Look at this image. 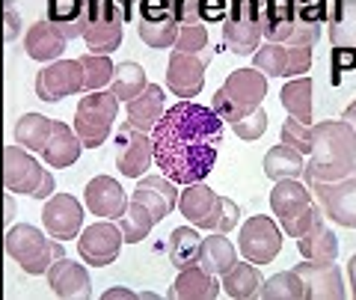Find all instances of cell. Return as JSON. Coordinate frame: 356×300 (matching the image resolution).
<instances>
[{
	"instance_id": "obj_24",
	"label": "cell",
	"mask_w": 356,
	"mask_h": 300,
	"mask_svg": "<svg viewBox=\"0 0 356 300\" xmlns=\"http://www.w3.org/2000/svg\"><path fill=\"white\" fill-rule=\"evenodd\" d=\"M134 199H137L140 205H146L152 211V217L161 220L166 214H172V208L178 205V187L175 182H170L166 175H146V179H140V184L134 187Z\"/></svg>"
},
{
	"instance_id": "obj_46",
	"label": "cell",
	"mask_w": 356,
	"mask_h": 300,
	"mask_svg": "<svg viewBox=\"0 0 356 300\" xmlns=\"http://www.w3.org/2000/svg\"><path fill=\"white\" fill-rule=\"evenodd\" d=\"M178 27H187V24H205L202 18V0H175L172 6Z\"/></svg>"
},
{
	"instance_id": "obj_14",
	"label": "cell",
	"mask_w": 356,
	"mask_h": 300,
	"mask_svg": "<svg viewBox=\"0 0 356 300\" xmlns=\"http://www.w3.org/2000/svg\"><path fill=\"white\" fill-rule=\"evenodd\" d=\"M125 244V235H122L119 223L113 220H102V223L86 226L81 235H77V253L86 265L92 268H107L119 259V250Z\"/></svg>"
},
{
	"instance_id": "obj_13",
	"label": "cell",
	"mask_w": 356,
	"mask_h": 300,
	"mask_svg": "<svg viewBox=\"0 0 356 300\" xmlns=\"http://www.w3.org/2000/svg\"><path fill=\"white\" fill-rule=\"evenodd\" d=\"M238 250L255 265H270L282 250V232L273 223V217L255 214L241 226Z\"/></svg>"
},
{
	"instance_id": "obj_3",
	"label": "cell",
	"mask_w": 356,
	"mask_h": 300,
	"mask_svg": "<svg viewBox=\"0 0 356 300\" xmlns=\"http://www.w3.org/2000/svg\"><path fill=\"white\" fill-rule=\"evenodd\" d=\"M267 95V74L259 72L252 65V69H235L226 84L220 86V90L214 93V102H211V107L217 110V116L222 122H241L247 119L250 113H255V110L261 107Z\"/></svg>"
},
{
	"instance_id": "obj_12",
	"label": "cell",
	"mask_w": 356,
	"mask_h": 300,
	"mask_svg": "<svg viewBox=\"0 0 356 300\" xmlns=\"http://www.w3.org/2000/svg\"><path fill=\"white\" fill-rule=\"evenodd\" d=\"M309 187L332 223L356 229V170L339 182H312Z\"/></svg>"
},
{
	"instance_id": "obj_51",
	"label": "cell",
	"mask_w": 356,
	"mask_h": 300,
	"mask_svg": "<svg viewBox=\"0 0 356 300\" xmlns=\"http://www.w3.org/2000/svg\"><path fill=\"white\" fill-rule=\"evenodd\" d=\"M113 297H134V292H128V288H110V292H104V300H113Z\"/></svg>"
},
{
	"instance_id": "obj_48",
	"label": "cell",
	"mask_w": 356,
	"mask_h": 300,
	"mask_svg": "<svg viewBox=\"0 0 356 300\" xmlns=\"http://www.w3.org/2000/svg\"><path fill=\"white\" fill-rule=\"evenodd\" d=\"M15 36H18V15L13 13V6L6 3V36H3V39H6V42H13Z\"/></svg>"
},
{
	"instance_id": "obj_35",
	"label": "cell",
	"mask_w": 356,
	"mask_h": 300,
	"mask_svg": "<svg viewBox=\"0 0 356 300\" xmlns=\"http://www.w3.org/2000/svg\"><path fill=\"white\" fill-rule=\"evenodd\" d=\"M261 274L255 268V262H235L232 268L222 274V288H226L229 297L235 300H250V297H259V288H261Z\"/></svg>"
},
{
	"instance_id": "obj_50",
	"label": "cell",
	"mask_w": 356,
	"mask_h": 300,
	"mask_svg": "<svg viewBox=\"0 0 356 300\" xmlns=\"http://www.w3.org/2000/svg\"><path fill=\"white\" fill-rule=\"evenodd\" d=\"M348 280H350V297H356V255L348 262Z\"/></svg>"
},
{
	"instance_id": "obj_21",
	"label": "cell",
	"mask_w": 356,
	"mask_h": 300,
	"mask_svg": "<svg viewBox=\"0 0 356 300\" xmlns=\"http://www.w3.org/2000/svg\"><path fill=\"white\" fill-rule=\"evenodd\" d=\"M83 199H86L89 214H95L102 220H119L131 205L125 191H122V184L116 179H110V175H95V179L86 184Z\"/></svg>"
},
{
	"instance_id": "obj_53",
	"label": "cell",
	"mask_w": 356,
	"mask_h": 300,
	"mask_svg": "<svg viewBox=\"0 0 356 300\" xmlns=\"http://www.w3.org/2000/svg\"><path fill=\"white\" fill-rule=\"evenodd\" d=\"M13 214H15V203H13V194H6V223L13 220Z\"/></svg>"
},
{
	"instance_id": "obj_37",
	"label": "cell",
	"mask_w": 356,
	"mask_h": 300,
	"mask_svg": "<svg viewBox=\"0 0 356 300\" xmlns=\"http://www.w3.org/2000/svg\"><path fill=\"white\" fill-rule=\"evenodd\" d=\"M199 241L196 229L193 226H181V229H172L170 232V241H166V253H170V262L175 265L178 271L181 268H191V265H199Z\"/></svg>"
},
{
	"instance_id": "obj_4",
	"label": "cell",
	"mask_w": 356,
	"mask_h": 300,
	"mask_svg": "<svg viewBox=\"0 0 356 300\" xmlns=\"http://www.w3.org/2000/svg\"><path fill=\"white\" fill-rule=\"evenodd\" d=\"M270 208L280 217L282 232H288L294 241L303 238L306 232L324 217L315 199H312V187H303L297 179H280L270 191Z\"/></svg>"
},
{
	"instance_id": "obj_29",
	"label": "cell",
	"mask_w": 356,
	"mask_h": 300,
	"mask_svg": "<svg viewBox=\"0 0 356 300\" xmlns=\"http://www.w3.org/2000/svg\"><path fill=\"white\" fill-rule=\"evenodd\" d=\"M163 107H166L163 90L149 84L146 93L137 95L134 102H128V125L140 128V131H154V125H158V122L163 119V113H166Z\"/></svg>"
},
{
	"instance_id": "obj_40",
	"label": "cell",
	"mask_w": 356,
	"mask_h": 300,
	"mask_svg": "<svg viewBox=\"0 0 356 300\" xmlns=\"http://www.w3.org/2000/svg\"><path fill=\"white\" fill-rule=\"evenodd\" d=\"M154 223H158V220L152 217V211L146 205H140L137 199H131L128 211L119 217V229H122V235H125V244H140L143 238H149Z\"/></svg>"
},
{
	"instance_id": "obj_38",
	"label": "cell",
	"mask_w": 356,
	"mask_h": 300,
	"mask_svg": "<svg viewBox=\"0 0 356 300\" xmlns=\"http://www.w3.org/2000/svg\"><path fill=\"white\" fill-rule=\"evenodd\" d=\"M146 72H143V65L140 63H119L116 65V72H113V81H110V90L116 93L119 102H134L137 95L146 93Z\"/></svg>"
},
{
	"instance_id": "obj_18",
	"label": "cell",
	"mask_w": 356,
	"mask_h": 300,
	"mask_svg": "<svg viewBox=\"0 0 356 300\" xmlns=\"http://www.w3.org/2000/svg\"><path fill=\"white\" fill-rule=\"evenodd\" d=\"M154 158V143L146 137V131L134 128V125H122L116 131V166L122 175L128 179H140L143 173L152 166Z\"/></svg>"
},
{
	"instance_id": "obj_16",
	"label": "cell",
	"mask_w": 356,
	"mask_h": 300,
	"mask_svg": "<svg viewBox=\"0 0 356 300\" xmlns=\"http://www.w3.org/2000/svg\"><path fill=\"white\" fill-rule=\"evenodd\" d=\"M330 42H332V72L336 81L341 72L356 69V0H341L339 13L330 21Z\"/></svg>"
},
{
	"instance_id": "obj_11",
	"label": "cell",
	"mask_w": 356,
	"mask_h": 300,
	"mask_svg": "<svg viewBox=\"0 0 356 300\" xmlns=\"http://www.w3.org/2000/svg\"><path fill=\"white\" fill-rule=\"evenodd\" d=\"M312 48L303 42H267L252 54V65L267 77H303L312 65Z\"/></svg>"
},
{
	"instance_id": "obj_8",
	"label": "cell",
	"mask_w": 356,
	"mask_h": 300,
	"mask_svg": "<svg viewBox=\"0 0 356 300\" xmlns=\"http://www.w3.org/2000/svg\"><path fill=\"white\" fill-rule=\"evenodd\" d=\"M116 113H119V98L113 90H95L81 98V104L74 110V131L81 137L83 149L104 146Z\"/></svg>"
},
{
	"instance_id": "obj_41",
	"label": "cell",
	"mask_w": 356,
	"mask_h": 300,
	"mask_svg": "<svg viewBox=\"0 0 356 300\" xmlns=\"http://www.w3.org/2000/svg\"><path fill=\"white\" fill-rule=\"evenodd\" d=\"M140 39L146 42L149 48L163 51V48H175L178 39V21L175 18H163V21H140L137 24Z\"/></svg>"
},
{
	"instance_id": "obj_10",
	"label": "cell",
	"mask_w": 356,
	"mask_h": 300,
	"mask_svg": "<svg viewBox=\"0 0 356 300\" xmlns=\"http://www.w3.org/2000/svg\"><path fill=\"white\" fill-rule=\"evenodd\" d=\"M264 21H261V0H232L229 13L222 18V42L232 54L250 57L261 48Z\"/></svg>"
},
{
	"instance_id": "obj_52",
	"label": "cell",
	"mask_w": 356,
	"mask_h": 300,
	"mask_svg": "<svg viewBox=\"0 0 356 300\" xmlns=\"http://www.w3.org/2000/svg\"><path fill=\"white\" fill-rule=\"evenodd\" d=\"M344 119H348V122H350V128L356 131V102L344 107Z\"/></svg>"
},
{
	"instance_id": "obj_5",
	"label": "cell",
	"mask_w": 356,
	"mask_h": 300,
	"mask_svg": "<svg viewBox=\"0 0 356 300\" xmlns=\"http://www.w3.org/2000/svg\"><path fill=\"white\" fill-rule=\"evenodd\" d=\"M178 211H181L193 226L211 229V232H232L241 220L238 203L214 194L205 182L187 184V191H181V199H178Z\"/></svg>"
},
{
	"instance_id": "obj_22",
	"label": "cell",
	"mask_w": 356,
	"mask_h": 300,
	"mask_svg": "<svg viewBox=\"0 0 356 300\" xmlns=\"http://www.w3.org/2000/svg\"><path fill=\"white\" fill-rule=\"evenodd\" d=\"M48 285L51 292L63 300H86L92 297V283L81 262H72L69 255H63L48 268Z\"/></svg>"
},
{
	"instance_id": "obj_43",
	"label": "cell",
	"mask_w": 356,
	"mask_h": 300,
	"mask_svg": "<svg viewBox=\"0 0 356 300\" xmlns=\"http://www.w3.org/2000/svg\"><path fill=\"white\" fill-rule=\"evenodd\" d=\"M172 51H184V54H205L208 51V30L205 24H187L178 27V39Z\"/></svg>"
},
{
	"instance_id": "obj_31",
	"label": "cell",
	"mask_w": 356,
	"mask_h": 300,
	"mask_svg": "<svg viewBox=\"0 0 356 300\" xmlns=\"http://www.w3.org/2000/svg\"><path fill=\"white\" fill-rule=\"evenodd\" d=\"M238 262V250L235 244L226 238V232H217V235H211L202 241V247H199V265L208 271V274H226L232 265Z\"/></svg>"
},
{
	"instance_id": "obj_44",
	"label": "cell",
	"mask_w": 356,
	"mask_h": 300,
	"mask_svg": "<svg viewBox=\"0 0 356 300\" xmlns=\"http://www.w3.org/2000/svg\"><path fill=\"white\" fill-rule=\"evenodd\" d=\"M282 143L285 146H291L297 152H303L309 155L312 152V125H303L300 119H285V125H282Z\"/></svg>"
},
{
	"instance_id": "obj_28",
	"label": "cell",
	"mask_w": 356,
	"mask_h": 300,
	"mask_svg": "<svg viewBox=\"0 0 356 300\" xmlns=\"http://www.w3.org/2000/svg\"><path fill=\"white\" fill-rule=\"evenodd\" d=\"M81 149H83V143L77 137V131L63 125V122H54L51 140H48V146L42 149V161L54 166V170H65V166H72L81 158Z\"/></svg>"
},
{
	"instance_id": "obj_30",
	"label": "cell",
	"mask_w": 356,
	"mask_h": 300,
	"mask_svg": "<svg viewBox=\"0 0 356 300\" xmlns=\"http://www.w3.org/2000/svg\"><path fill=\"white\" fill-rule=\"evenodd\" d=\"M297 250L309 262H336V255H339V238H336V232H332L324 223V217H321L303 238H297Z\"/></svg>"
},
{
	"instance_id": "obj_27",
	"label": "cell",
	"mask_w": 356,
	"mask_h": 300,
	"mask_svg": "<svg viewBox=\"0 0 356 300\" xmlns=\"http://www.w3.org/2000/svg\"><path fill=\"white\" fill-rule=\"evenodd\" d=\"M69 45V39L63 36V30L51 21H36L27 36H24V51L30 60H39V63H48V60H57L60 54Z\"/></svg>"
},
{
	"instance_id": "obj_15",
	"label": "cell",
	"mask_w": 356,
	"mask_h": 300,
	"mask_svg": "<svg viewBox=\"0 0 356 300\" xmlns=\"http://www.w3.org/2000/svg\"><path fill=\"white\" fill-rule=\"evenodd\" d=\"M211 63V48L205 54H184L172 51L170 63H166V86L184 102H191L193 95L202 93L205 84V69Z\"/></svg>"
},
{
	"instance_id": "obj_34",
	"label": "cell",
	"mask_w": 356,
	"mask_h": 300,
	"mask_svg": "<svg viewBox=\"0 0 356 300\" xmlns=\"http://www.w3.org/2000/svg\"><path fill=\"white\" fill-rule=\"evenodd\" d=\"M89 0H48V21L63 30L65 39L83 36V15Z\"/></svg>"
},
{
	"instance_id": "obj_39",
	"label": "cell",
	"mask_w": 356,
	"mask_h": 300,
	"mask_svg": "<svg viewBox=\"0 0 356 300\" xmlns=\"http://www.w3.org/2000/svg\"><path fill=\"white\" fill-rule=\"evenodd\" d=\"M261 300H306V283L297 271H282L264 280L259 288Z\"/></svg>"
},
{
	"instance_id": "obj_9",
	"label": "cell",
	"mask_w": 356,
	"mask_h": 300,
	"mask_svg": "<svg viewBox=\"0 0 356 300\" xmlns=\"http://www.w3.org/2000/svg\"><path fill=\"white\" fill-rule=\"evenodd\" d=\"M122 0H89L83 15V42L89 54L110 57L122 45V24H125Z\"/></svg>"
},
{
	"instance_id": "obj_23",
	"label": "cell",
	"mask_w": 356,
	"mask_h": 300,
	"mask_svg": "<svg viewBox=\"0 0 356 300\" xmlns=\"http://www.w3.org/2000/svg\"><path fill=\"white\" fill-rule=\"evenodd\" d=\"M297 6V33L291 42L315 45L321 39V24H330L332 15L339 13L341 0H294Z\"/></svg>"
},
{
	"instance_id": "obj_17",
	"label": "cell",
	"mask_w": 356,
	"mask_h": 300,
	"mask_svg": "<svg viewBox=\"0 0 356 300\" xmlns=\"http://www.w3.org/2000/svg\"><path fill=\"white\" fill-rule=\"evenodd\" d=\"M83 93V65L81 60H60L51 63L36 74V95L48 104Z\"/></svg>"
},
{
	"instance_id": "obj_2",
	"label": "cell",
	"mask_w": 356,
	"mask_h": 300,
	"mask_svg": "<svg viewBox=\"0 0 356 300\" xmlns=\"http://www.w3.org/2000/svg\"><path fill=\"white\" fill-rule=\"evenodd\" d=\"M356 170V131L348 119H321L312 125V152L303 179L339 182Z\"/></svg>"
},
{
	"instance_id": "obj_49",
	"label": "cell",
	"mask_w": 356,
	"mask_h": 300,
	"mask_svg": "<svg viewBox=\"0 0 356 300\" xmlns=\"http://www.w3.org/2000/svg\"><path fill=\"white\" fill-rule=\"evenodd\" d=\"M143 3V0H122V9H125V18H137V6Z\"/></svg>"
},
{
	"instance_id": "obj_26",
	"label": "cell",
	"mask_w": 356,
	"mask_h": 300,
	"mask_svg": "<svg viewBox=\"0 0 356 300\" xmlns=\"http://www.w3.org/2000/svg\"><path fill=\"white\" fill-rule=\"evenodd\" d=\"M170 297L178 300H217L220 297V283L214 280V274H208L202 265H191L181 268L175 276V283L170 288Z\"/></svg>"
},
{
	"instance_id": "obj_45",
	"label": "cell",
	"mask_w": 356,
	"mask_h": 300,
	"mask_svg": "<svg viewBox=\"0 0 356 300\" xmlns=\"http://www.w3.org/2000/svg\"><path fill=\"white\" fill-rule=\"evenodd\" d=\"M232 131H235L241 140H250V143H252V140H259L264 131H267V113L259 107V110H255V113H250L247 119L232 122Z\"/></svg>"
},
{
	"instance_id": "obj_25",
	"label": "cell",
	"mask_w": 356,
	"mask_h": 300,
	"mask_svg": "<svg viewBox=\"0 0 356 300\" xmlns=\"http://www.w3.org/2000/svg\"><path fill=\"white\" fill-rule=\"evenodd\" d=\"M261 21L267 42H291L297 33V6L294 0H261Z\"/></svg>"
},
{
	"instance_id": "obj_19",
	"label": "cell",
	"mask_w": 356,
	"mask_h": 300,
	"mask_svg": "<svg viewBox=\"0 0 356 300\" xmlns=\"http://www.w3.org/2000/svg\"><path fill=\"white\" fill-rule=\"evenodd\" d=\"M306 283V300H341L348 297L344 276L336 262H300L294 268Z\"/></svg>"
},
{
	"instance_id": "obj_47",
	"label": "cell",
	"mask_w": 356,
	"mask_h": 300,
	"mask_svg": "<svg viewBox=\"0 0 356 300\" xmlns=\"http://www.w3.org/2000/svg\"><path fill=\"white\" fill-rule=\"evenodd\" d=\"M229 3L232 0H202V18H205V24H222V18H226L229 13Z\"/></svg>"
},
{
	"instance_id": "obj_6",
	"label": "cell",
	"mask_w": 356,
	"mask_h": 300,
	"mask_svg": "<svg viewBox=\"0 0 356 300\" xmlns=\"http://www.w3.org/2000/svg\"><path fill=\"white\" fill-rule=\"evenodd\" d=\"M6 253L9 259L18 262V268L24 274H48V268L57 259H63V241L57 238H44L36 226L30 223H18V226H9L6 229Z\"/></svg>"
},
{
	"instance_id": "obj_33",
	"label": "cell",
	"mask_w": 356,
	"mask_h": 300,
	"mask_svg": "<svg viewBox=\"0 0 356 300\" xmlns=\"http://www.w3.org/2000/svg\"><path fill=\"white\" fill-rule=\"evenodd\" d=\"M312 90H315V86H312V81L303 74V77H291L280 93V102L288 110V116L300 119L303 125H315V116H312Z\"/></svg>"
},
{
	"instance_id": "obj_42",
	"label": "cell",
	"mask_w": 356,
	"mask_h": 300,
	"mask_svg": "<svg viewBox=\"0 0 356 300\" xmlns=\"http://www.w3.org/2000/svg\"><path fill=\"white\" fill-rule=\"evenodd\" d=\"M81 65H83V90L86 93H95L113 81L116 65L110 63V57H104V54H86V57H81Z\"/></svg>"
},
{
	"instance_id": "obj_20",
	"label": "cell",
	"mask_w": 356,
	"mask_h": 300,
	"mask_svg": "<svg viewBox=\"0 0 356 300\" xmlns=\"http://www.w3.org/2000/svg\"><path fill=\"white\" fill-rule=\"evenodd\" d=\"M42 223L48 229V235L60 238V241L77 238L83 229V205L77 203L72 194H57L44 203Z\"/></svg>"
},
{
	"instance_id": "obj_32",
	"label": "cell",
	"mask_w": 356,
	"mask_h": 300,
	"mask_svg": "<svg viewBox=\"0 0 356 300\" xmlns=\"http://www.w3.org/2000/svg\"><path fill=\"white\" fill-rule=\"evenodd\" d=\"M306 173V161H303V152H297L291 146H273L270 152L264 155V175L273 182L280 179H300Z\"/></svg>"
},
{
	"instance_id": "obj_1",
	"label": "cell",
	"mask_w": 356,
	"mask_h": 300,
	"mask_svg": "<svg viewBox=\"0 0 356 300\" xmlns=\"http://www.w3.org/2000/svg\"><path fill=\"white\" fill-rule=\"evenodd\" d=\"M222 140V119L214 107L196 102H178L163 113L152 131L154 164L175 184H196L217 164V146Z\"/></svg>"
},
{
	"instance_id": "obj_36",
	"label": "cell",
	"mask_w": 356,
	"mask_h": 300,
	"mask_svg": "<svg viewBox=\"0 0 356 300\" xmlns=\"http://www.w3.org/2000/svg\"><path fill=\"white\" fill-rule=\"evenodd\" d=\"M54 122L57 119H48L42 113H24L15 122V143L18 146H24V149H30V152L42 155V149L48 146V140H51Z\"/></svg>"
},
{
	"instance_id": "obj_7",
	"label": "cell",
	"mask_w": 356,
	"mask_h": 300,
	"mask_svg": "<svg viewBox=\"0 0 356 300\" xmlns=\"http://www.w3.org/2000/svg\"><path fill=\"white\" fill-rule=\"evenodd\" d=\"M3 187L9 194H27L36 199H51L54 175L42 170V164L33 158L30 149L9 143L3 149Z\"/></svg>"
}]
</instances>
